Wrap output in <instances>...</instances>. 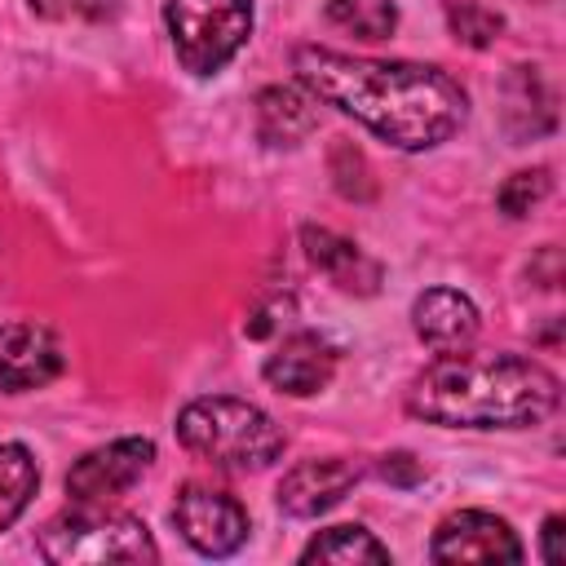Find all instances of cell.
Returning <instances> with one entry per match:
<instances>
[{
    "mask_svg": "<svg viewBox=\"0 0 566 566\" xmlns=\"http://www.w3.org/2000/svg\"><path fill=\"white\" fill-rule=\"evenodd\" d=\"M292 71L314 102L354 115L367 133L398 150H433L451 142L469 119V93L442 66L376 62L301 44L292 53Z\"/></svg>",
    "mask_w": 566,
    "mask_h": 566,
    "instance_id": "6da1fadb",
    "label": "cell"
},
{
    "mask_svg": "<svg viewBox=\"0 0 566 566\" xmlns=\"http://www.w3.org/2000/svg\"><path fill=\"white\" fill-rule=\"evenodd\" d=\"M557 398V376L535 358L451 349L411 380L407 411L442 429H526L548 420Z\"/></svg>",
    "mask_w": 566,
    "mask_h": 566,
    "instance_id": "7a4b0ae2",
    "label": "cell"
},
{
    "mask_svg": "<svg viewBox=\"0 0 566 566\" xmlns=\"http://www.w3.org/2000/svg\"><path fill=\"white\" fill-rule=\"evenodd\" d=\"M177 438L190 455H199L217 469H230V473L270 469L287 447V438L270 411H261L248 398H230V394L186 402L177 411Z\"/></svg>",
    "mask_w": 566,
    "mask_h": 566,
    "instance_id": "3957f363",
    "label": "cell"
},
{
    "mask_svg": "<svg viewBox=\"0 0 566 566\" xmlns=\"http://www.w3.org/2000/svg\"><path fill=\"white\" fill-rule=\"evenodd\" d=\"M40 557L53 566H106V562H155L159 548L142 517L106 504H75L44 522Z\"/></svg>",
    "mask_w": 566,
    "mask_h": 566,
    "instance_id": "277c9868",
    "label": "cell"
},
{
    "mask_svg": "<svg viewBox=\"0 0 566 566\" xmlns=\"http://www.w3.org/2000/svg\"><path fill=\"white\" fill-rule=\"evenodd\" d=\"M172 53L190 75H217L252 35V0H168Z\"/></svg>",
    "mask_w": 566,
    "mask_h": 566,
    "instance_id": "5b68a950",
    "label": "cell"
},
{
    "mask_svg": "<svg viewBox=\"0 0 566 566\" xmlns=\"http://www.w3.org/2000/svg\"><path fill=\"white\" fill-rule=\"evenodd\" d=\"M172 526L203 557H230V553H239L243 539H248V531H252L248 509L230 491L208 486V482H186L177 491Z\"/></svg>",
    "mask_w": 566,
    "mask_h": 566,
    "instance_id": "8992f818",
    "label": "cell"
},
{
    "mask_svg": "<svg viewBox=\"0 0 566 566\" xmlns=\"http://www.w3.org/2000/svg\"><path fill=\"white\" fill-rule=\"evenodd\" d=\"M150 464H155L150 438H115L71 464L66 495H71V504H106V500L133 491Z\"/></svg>",
    "mask_w": 566,
    "mask_h": 566,
    "instance_id": "52a82bcc",
    "label": "cell"
},
{
    "mask_svg": "<svg viewBox=\"0 0 566 566\" xmlns=\"http://www.w3.org/2000/svg\"><path fill=\"white\" fill-rule=\"evenodd\" d=\"M433 562H522L513 526L486 509H460L438 522L429 539Z\"/></svg>",
    "mask_w": 566,
    "mask_h": 566,
    "instance_id": "ba28073f",
    "label": "cell"
},
{
    "mask_svg": "<svg viewBox=\"0 0 566 566\" xmlns=\"http://www.w3.org/2000/svg\"><path fill=\"white\" fill-rule=\"evenodd\" d=\"M62 367H66V354H62V340L53 327L31 323V318L0 327V389H9V394L40 389V385L57 380Z\"/></svg>",
    "mask_w": 566,
    "mask_h": 566,
    "instance_id": "9c48e42d",
    "label": "cell"
},
{
    "mask_svg": "<svg viewBox=\"0 0 566 566\" xmlns=\"http://www.w3.org/2000/svg\"><path fill=\"white\" fill-rule=\"evenodd\" d=\"M363 478V464L345 460V455H327V460H301L296 469L283 473L279 482V509L287 517H318L332 504H340Z\"/></svg>",
    "mask_w": 566,
    "mask_h": 566,
    "instance_id": "30bf717a",
    "label": "cell"
},
{
    "mask_svg": "<svg viewBox=\"0 0 566 566\" xmlns=\"http://www.w3.org/2000/svg\"><path fill=\"white\" fill-rule=\"evenodd\" d=\"M265 380L279 389V394H292V398H310L318 389H327V380L336 376V345L323 340L318 332H292L283 336V345L265 358Z\"/></svg>",
    "mask_w": 566,
    "mask_h": 566,
    "instance_id": "8fae6325",
    "label": "cell"
},
{
    "mask_svg": "<svg viewBox=\"0 0 566 566\" xmlns=\"http://www.w3.org/2000/svg\"><path fill=\"white\" fill-rule=\"evenodd\" d=\"M301 243H305V256L318 274H327L340 292H354V296H371L380 287V265L345 234L327 230V226H305L301 230Z\"/></svg>",
    "mask_w": 566,
    "mask_h": 566,
    "instance_id": "7c38bea8",
    "label": "cell"
},
{
    "mask_svg": "<svg viewBox=\"0 0 566 566\" xmlns=\"http://www.w3.org/2000/svg\"><path fill=\"white\" fill-rule=\"evenodd\" d=\"M411 327L429 349L451 354L478 336V305L455 287H429L411 305Z\"/></svg>",
    "mask_w": 566,
    "mask_h": 566,
    "instance_id": "4fadbf2b",
    "label": "cell"
},
{
    "mask_svg": "<svg viewBox=\"0 0 566 566\" xmlns=\"http://www.w3.org/2000/svg\"><path fill=\"white\" fill-rule=\"evenodd\" d=\"M557 124V97L539 66H513L504 80V128L513 142H531L553 133Z\"/></svg>",
    "mask_w": 566,
    "mask_h": 566,
    "instance_id": "5bb4252c",
    "label": "cell"
},
{
    "mask_svg": "<svg viewBox=\"0 0 566 566\" xmlns=\"http://www.w3.org/2000/svg\"><path fill=\"white\" fill-rule=\"evenodd\" d=\"M314 128H318V111L314 97H305L301 88L270 84L256 93V137L265 146H296Z\"/></svg>",
    "mask_w": 566,
    "mask_h": 566,
    "instance_id": "9a60e30c",
    "label": "cell"
},
{
    "mask_svg": "<svg viewBox=\"0 0 566 566\" xmlns=\"http://www.w3.org/2000/svg\"><path fill=\"white\" fill-rule=\"evenodd\" d=\"M35 486H40L35 455L22 442H0V535L27 513Z\"/></svg>",
    "mask_w": 566,
    "mask_h": 566,
    "instance_id": "2e32d148",
    "label": "cell"
},
{
    "mask_svg": "<svg viewBox=\"0 0 566 566\" xmlns=\"http://www.w3.org/2000/svg\"><path fill=\"white\" fill-rule=\"evenodd\" d=\"M301 562H336V566L389 562V548H385L367 526H327V531H318V535L301 548Z\"/></svg>",
    "mask_w": 566,
    "mask_h": 566,
    "instance_id": "e0dca14e",
    "label": "cell"
},
{
    "mask_svg": "<svg viewBox=\"0 0 566 566\" xmlns=\"http://www.w3.org/2000/svg\"><path fill=\"white\" fill-rule=\"evenodd\" d=\"M327 22L358 35V40H385L398 27L394 0H327Z\"/></svg>",
    "mask_w": 566,
    "mask_h": 566,
    "instance_id": "ac0fdd59",
    "label": "cell"
},
{
    "mask_svg": "<svg viewBox=\"0 0 566 566\" xmlns=\"http://www.w3.org/2000/svg\"><path fill=\"white\" fill-rule=\"evenodd\" d=\"M447 27H451V35H455L460 44L486 49V44L500 40L504 18H500L495 9H486V4H478V0H455V4H447Z\"/></svg>",
    "mask_w": 566,
    "mask_h": 566,
    "instance_id": "d6986e66",
    "label": "cell"
},
{
    "mask_svg": "<svg viewBox=\"0 0 566 566\" xmlns=\"http://www.w3.org/2000/svg\"><path fill=\"white\" fill-rule=\"evenodd\" d=\"M544 195H548V168H522L495 190V203L504 217H526Z\"/></svg>",
    "mask_w": 566,
    "mask_h": 566,
    "instance_id": "ffe728a7",
    "label": "cell"
},
{
    "mask_svg": "<svg viewBox=\"0 0 566 566\" xmlns=\"http://www.w3.org/2000/svg\"><path fill=\"white\" fill-rule=\"evenodd\" d=\"M380 478H385L389 486H416V482H424V464H420L411 451H389V455L380 460Z\"/></svg>",
    "mask_w": 566,
    "mask_h": 566,
    "instance_id": "44dd1931",
    "label": "cell"
},
{
    "mask_svg": "<svg viewBox=\"0 0 566 566\" xmlns=\"http://www.w3.org/2000/svg\"><path fill=\"white\" fill-rule=\"evenodd\" d=\"M562 513H553V517H544V531H539V557L548 562V566H557L562 562Z\"/></svg>",
    "mask_w": 566,
    "mask_h": 566,
    "instance_id": "7402d4cb",
    "label": "cell"
},
{
    "mask_svg": "<svg viewBox=\"0 0 566 566\" xmlns=\"http://www.w3.org/2000/svg\"><path fill=\"white\" fill-rule=\"evenodd\" d=\"M27 4H31L40 18H62V13H71L80 0H27Z\"/></svg>",
    "mask_w": 566,
    "mask_h": 566,
    "instance_id": "603a6c76",
    "label": "cell"
}]
</instances>
